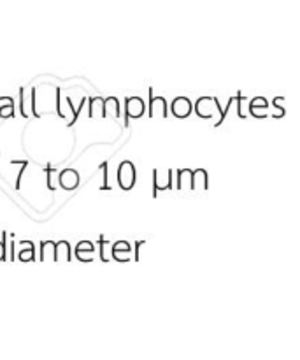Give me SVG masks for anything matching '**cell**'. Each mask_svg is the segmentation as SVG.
<instances>
[{
	"mask_svg": "<svg viewBox=\"0 0 300 360\" xmlns=\"http://www.w3.org/2000/svg\"><path fill=\"white\" fill-rule=\"evenodd\" d=\"M118 179L122 188H132L133 183H136V167H133L132 162H122L118 169Z\"/></svg>",
	"mask_w": 300,
	"mask_h": 360,
	"instance_id": "1",
	"label": "cell"
},
{
	"mask_svg": "<svg viewBox=\"0 0 300 360\" xmlns=\"http://www.w3.org/2000/svg\"><path fill=\"white\" fill-rule=\"evenodd\" d=\"M190 111H192V104H190L188 98L179 97L172 102V112H174L178 118H186V116L190 115Z\"/></svg>",
	"mask_w": 300,
	"mask_h": 360,
	"instance_id": "2",
	"label": "cell"
},
{
	"mask_svg": "<svg viewBox=\"0 0 300 360\" xmlns=\"http://www.w3.org/2000/svg\"><path fill=\"white\" fill-rule=\"evenodd\" d=\"M77 183H79V176H77V172L72 171V169H67V171H63L62 174H60V185H62L63 188L72 190L76 188Z\"/></svg>",
	"mask_w": 300,
	"mask_h": 360,
	"instance_id": "3",
	"label": "cell"
},
{
	"mask_svg": "<svg viewBox=\"0 0 300 360\" xmlns=\"http://www.w3.org/2000/svg\"><path fill=\"white\" fill-rule=\"evenodd\" d=\"M126 112H129V116H132V118H139V116L144 112L143 98L139 97L129 98V101H126Z\"/></svg>",
	"mask_w": 300,
	"mask_h": 360,
	"instance_id": "4",
	"label": "cell"
},
{
	"mask_svg": "<svg viewBox=\"0 0 300 360\" xmlns=\"http://www.w3.org/2000/svg\"><path fill=\"white\" fill-rule=\"evenodd\" d=\"M157 108H160V112H164V115H165V102H164V98H162V97L153 98V104H151V109H150L151 115H155Z\"/></svg>",
	"mask_w": 300,
	"mask_h": 360,
	"instance_id": "5",
	"label": "cell"
}]
</instances>
